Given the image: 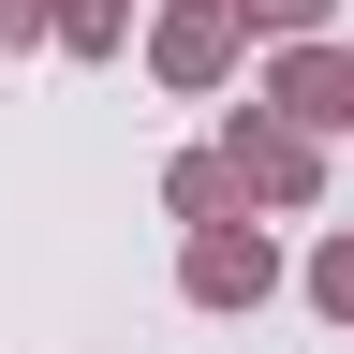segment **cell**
Instances as JSON below:
<instances>
[{
  "label": "cell",
  "instance_id": "cell-1",
  "mask_svg": "<svg viewBox=\"0 0 354 354\" xmlns=\"http://www.w3.org/2000/svg\"><path fill=\"white\" fill-rule=\"evenodd\" d=\"M192 295H207V310L266 295V236H236V221H207V236H192Z\"/></svg>",
  "mask_w": 354,
  "mask_h": 354
},
{
  "label": "cell",
  "instance_id": "cell-2",
  "mask_svg": "<svg viewBox=\"0 0 354 354\" xmlns=\"http://www.w3.org/2000/svg\"><path fill=\"white\" fill-rule=\"evenodd\" d=\"M236 15H251V0H177V30H162V74H221Z\"/></svg>",
  "mask_w": 354,
  "mask_h": 354
},
{
  "label": "cell",
  "instance_id": "cell-3",
  "mask_svg": "<svg viewBox=\"0 0 354 354\" xmlns=\"http://www.w3.org/2000/svg\"><path fill=\"white\" fill-rule=\"evenodd\" d=\"M281 104H295V133H339V118H354V74H339V59H295Z\"/></svg>",
  "mask_w": 354,
  "mask_h": 354
},
{
  "label": "cell",
  "instance_id": "cell-4",
  "mask_svg": "<svg viewBox=\"0 0 354 354\" xmlns=\"http://www.w3.org/2000/svg\"><path fill=\"white\" fill-rule=\"evenodd\" d=\"M236 177H251V192H310V148H295V133H236Z\"/></svg>",
  "mask_w": 354,
  "mask_h": 354
},
{
  "label": "cell",
  "instance_id": "cell-5",
  "mask_svg": "<svg viewBox=\"0 0 354 354\" xmlns=\"http://www.w3.org/2000/svg\"><path fill=\"white\" fill-rule=\"evenodd\" d=\"M44 30L59 44H118V0H44Z\"/></svg>",
  "mask_w": 354,
  "mask_h": 354
},
{
  "label": "cell",
  "instance_id": "cell-6",
  "mask_svg": "<svg viewBox=\"0 0 354 354\" xmlns=\"http://www.w3.org/2000/svg\"><path fill=\"white\" fill-rule=\"evenodd\" d=\"M310 295H325V310H339V325H354V236H339L325 266H310Z\"/></svg>",
  "mask_w": 354,
  "mask_h": 354
},
{
  "label": "cell",
  "instance_id": "cell-7",
  "mask_svg": "<svg viewBox=\"0 0 354 354\" xmlns=\"http://www.w3.org/2000/svg\"><path fill=\"white\" fill-rule=\"evenodd\" d=\"M251 15H266V30H310V15H325V0H251Z\"/></svg>",
  "mask_w": 354,
  "mask_h": 354
},
{
  "label": "cell",
  "instance_id": "cell-8",
  "mask_svg": "<svg viewBox=\"0 0 354 354\" xmlns=\"http://www.w3.org/2000/svg\"><path fill=\"white\" fill-rule=\"evenodd\" d=\"M30 15H44V0H0V30H30Z\"/></svg>",
  "mask_w": 354,
  "mask_h": 354
}]
</instances>
